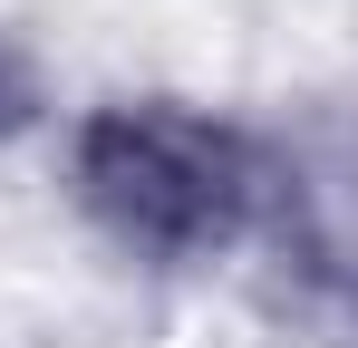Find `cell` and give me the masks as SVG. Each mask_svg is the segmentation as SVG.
Segmentation results:
<instances>
[{
    "label": "cell",
    "mask_w": 358,
    "mask_h": 348,
    "mask_svg": "<svg viewBox=\"0 0 358 348\" xmlns=\"http://www.w3.org/2000/svg\"><path fill=\"white\" fill-rule=\"evenodd\" d=\"M78 194L126 252L203 261L242 242L262 203V155H252V136L194 107H107L78 136Z\"/></svg>",
    "instance_id": "1"
}]
</instances>
